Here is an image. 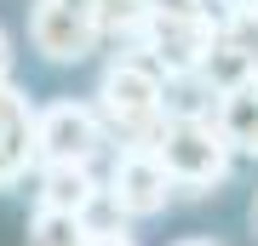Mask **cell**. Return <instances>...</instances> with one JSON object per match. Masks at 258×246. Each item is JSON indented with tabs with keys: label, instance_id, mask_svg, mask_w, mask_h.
<instances>
[{
	"label": "cell",
	"instance_id": "obj_1",
	"mask_svg": "<svg viewBox=\"0 0 258 246\" xmlns=\"http://www.w3.org/2000/svg\"><path fill=\"white\" fill-rule=\"evenodd\" d=\"M98 115L126 149H155L166 126V74L149 57H115L98 80Z\"/></svg>",
	"mask_w": 258,
	"mask_h": 246
},
{
	"label": "cell",
	"instance_id": "obj_2",
	"mask_svg": "<svg viewBox=\"0 0 258 246\" xmlns=\"http://www.w3.org/2000/svg\"><path fill=\"white\" fill-rule=\"evenodd\" d=\"M155 160L166 166V178L189 195H212L224 178H230V143L218 137L212 115H172L161 126V143H155Z\"/></svg>",
	"mask_w": 258,
	"mask_h": 246
},
{
	"label": "cell",
	"instance_id": "obj_3",
	"mask_svg": "<svg viewBox=\"0 0 258 246\" xmlns=\"http://www.w3.org/2000/svg\"><path fill=\"white\" fill-rule=\"evenodd\" d=\"M103 143H109V126L98 103L57 98L35 109V166H92Z\"/></svg>",
	"mask_w": 258,
	"mask_h": 246
},
{
	"label": "cell",
	"instance_id": "obj_4",
	"mask_svg": "<svg viewBox=\"0 0 258 246\" xmlns=\"http://www.w3.org/2000/svg\"><path fill=\"white\" fill-rule=\"evenodd\" d=\"M109 201L120 206V218H161L172 206L178 183L166 178V166L155 160V149H120V160L109 166Z\"/></svg>",
	"mask_w": 258,
	"mask_h": 246
},
{
	"label": "cell",
	"instance_id": "obj_5",
	"mask_svg": "<svg viewBox=\"0 0 258 246\" xmlns=\"http://www.w3.org/2000/svg\"><path fill=\"white\" fill-rule=\"evenodd\" d=\"M144 57L155 63L166 80H184V74L201 69V57L218 40V23L212 18H178V23H144Z\"/></svg>",
	"mask_w": 258,
	"mask_h": 246
},
{
	"label": "cell",
	"instance_id": "obj_6",
	"mask_svg": "<svg viewBox=\"0 0 258 246\" xmlns=\"http://www.w3.org/2000/svg\"><path fill=\"white\" fill-rule=\"evenodd\" d=\"M29 40H35V52L46 57V63H81L98 46V23L81 18V12H69V6H57V0H35V12H29Z\"/></svg>",
	"mask_w": 258,
	"mask_h": 246
},
{
	"label": "cell",
	"instance_id": "obj_7",
	"mask_svg": "<svg viewBox=\"0 0 258 246\" xmlns=\"http://www.w3.org/2000/svg\"><path fill=\"white\" fill-rule=\"evenodd\" d=\"M29 166H35V103L6 80L0 86V189L23 183Z\"/></svg>",
	"mask_w": 258,
	"mask_h": 246
},
{
	"label": "cell",
	"instance_id": "obj_8",
	"mask_svg": "<svg viewBox=\"0 0 258 246\" xmlns=\"http://www.w3.org/2000/svg\"><path fill=\"white\" fill-rule=\"evenodd\" d=\"M212 126L230 143V155H258V80L224 92V98L212 103Z\"/></svg>",
	"mask_w": 258,
	"mask_h": 246
},
{
	"label": "cell",
	"instance_id": "obj_9",
	"mask_svg": "<svg viewBox=\"0 0 258 246\" xmlns=\"http://www.w3.org/2000/svg\"><path fill=\"white\" fill-rule=\"evenodd\" d=\"M35 172H40V206H52V212H81L86 218V206L98 201L92 166H35Z\"/></svg>",
	"mask_w": 258,
	"mask_h": 246
},
{
	"label": "cell",
	"instance_id": "obj_10",
	"mask_svg": "<svg viewBox=\"0 0 258 246\" xmlns=\"http://www.w3.org/2000/svg\"><path fill=\"white\" fill-rule=\"evenodd\" d=\"M195 80H201V86L212 92V98H224V92H235V86L258 80V69H252V57L241 52V46H230V40H224V29H218V40H212V52L201 57Z\"/></svg>",
	"mask_w": 258,
	"mask_h": 246
},
{
	"label": "cell",
	"instance_id": "obj_11",
	"mask_svg": "<svg viewBox=\"0 0 258 246\" xmlns=\"http://www.w3.org/2000/svg\"><path fill=\"white\" fill-rule=\"evenodd\" d=\"M29 246H92V229H86L81 212L35 206V218H29Z\"/></svg>",
	"mask_w": 258,
	"mask_h": 246
},
{
	"label": "cell",
	"instance_id": "obj_12",
	"mask_svg": "<svg viewBox=\"0 0 258 246\" xmlns=\"http://www.w3.org/2000/svg\"><path fill=\"white\" fill-rule=\"evenodd\" d=\"M92 18H98V35H144L149 6L144 0H92Z\"/></svg>",
	"mask_w": 258,
	"mask_h": 246
},
{
	"label": "cell",
	"instance_id": "obj_13",
	"mask_svg": "<svg viewBox=\"0 0 258 246\" xmlns=\"http://www.w3.org/2000/svg\"><path fill=\"white\" fill-rule=\"evenodd\" d=\"M149 23H178V18H207V0H144Z\"/></svg>",
	"mask_w": 258,
	"mask_h": 246
},
{
	"label": "cell",
	"instance_id": "obj_14",
	"mask_svg": "<svg viewBox=\"0 0 258 246\" xmlns=\"http://www.w3.org/2000/svg\"><path fill=\"white\" fill-rule=\"evenodd\" d=\"M6 80H12V35L0 29V86H6Z\"/></svg>",
	"mask_w": 258,
	"mask_h": 246
},
{
	"label": "cell",
	"instance_id": "obj_15",
	"mask_svg": "<svg viewBox=\"0 0 258 246\" xmlns=\"http://www.w3.org/2000/svg\"><path fill=\"white\" fill-rule=\"evenodd\" d=\"M92 246H138L126 229H109V235H92Z\"/></svg>",
	"mask_w": 258,
	"mask_h": 246
},
{
	"label": "cell",
	"instance_id": "obj_16",
	"mask_svg": "<svg viewBox=\"0 0 258 246\" xmlns=\"http://www.w3.org/2000/svg\"><path fill=\"white\" fill-rule=\"evenodd\" d=\"M224 6V18H235V12H258V0H218Z\"/></svg>",
	"mask_w": 258,
	"mask_h": 246
},
{
	"label": "cell",
	"instance_id": "obj_17",
	"mask_svg": "<svg viewBox=\"0 0 258 246\" xmlns=\"http://www.w3.org/2000/svg\"><path fill=\"white\" fill-rule=\"evenodd\" d=\"M57 6H69V12H81V18H92V0H57ZM98 23V18H92Z\"/></svg>",
	"mask_w": 258,
	"mask_h": 246
},
{
	"label": "cell",
	"instance_id": "obj_18",
	"mask_svg": "<svg viewBox=\"0 0 258 246\" xmlns=\"http://www.w3.org/2000/svg\"><path fill=\"white\" fill-rule=\"evenodd\" d=\"M178 246H218V240H178Z\"/></svg>",
	"mask_w": 258,
	"mask_h": 246
},
{
	"label": "cell",
	"instance_id": "obj_19",
	"mask_svg": "<svg viewBox=\"0 0 258 246\" xmlns=\"http://www.w3.org/2000/svg\"><path fill=\"white\" fill-rule=\"evenodd\" d=\"M252 229H258V201H252Z\"/></svg>",
	"mask_w": 258,
	"mask_h": 246
}]
</instances>
